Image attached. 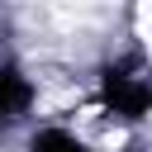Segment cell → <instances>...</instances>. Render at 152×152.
<instances>
[{
	"label": "cell",
	"mask_w": 152,
	"mask_h": 152,
	"mask_svg": "<svg viewBox=\"0 0 152 152\" xmlns=\"http://www.w3.org/2000/svg\"><path fill=\"white\" fill-rule=\"evenodd\" d=\"M142 43H147V52H152V10H142Z\"/></svg>",
	"instance_id": "cell-1"
}]
</instances>
